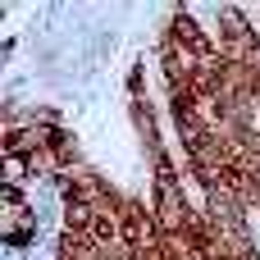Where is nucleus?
<instances>
[{"label": "nucleus", "mask_w": 260, "mask_h": 260, "mask_svg": "<svg viewBox=\"0 0 260 260\" xmlns=\"http://www.w3.org/2000/svg\"><path fill=\"white\" fill-rule=\"evenodd\" d=\"M151 215H155L160 233H187V229L201 219V210L192 206L187 183H183L174 155H160V160L151 165Z\"/></svg>", "instance_id": "1"}, {"label": "nucleus", "mask_w": 260, "mask_h": 260, "mask_svg": "<svg viewBox=\"0 0 260 260\" xmlns=\"http://www.w3.org/2000/svg\"><path fill=\"white\" fill-rule=\"evenodd\" d=\"M160 41L178 46V50H183V55H192L197 64L219 59V41H215V32H210V27H201L192 9H169V14H165V27H160Z\"/></svg>", "instance_id": "2"}, {"label": "nucleus", "mask_w": 260, "mask_h": 260, "mask_svg": "<svg viewBox=\"0 0 260 260\" xmlns=\"http://www.w3.org/2000/svg\"><path fill=\"white\" fill-rule=\"evenodd\" d=\"M128 119H133V133H137V142H142V151H146L151 165H155L160 155H169L165 133H160V110H155L151 101H128Z\"/></svg>", "instance_id": "3"}]
</instances>
